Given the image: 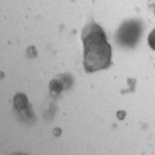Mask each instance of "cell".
I'll return each mask as SVG.
<instances>
[{
	"label": "cell",
	"instance_id": "6da1fadb",
	"mask_svg": "<svg viewBox=\"0 0 155 155\" xmlns=\"http://www.w3.org/2000/svg\"><path fill=\"white\" fill-rule=\"evenodd\" d=\"M84 66L90 73L105 69L111 63V47L101 26L90 23L82 31Z\"/></svg>",
	"mask_w": 155,
	"mask_h": 155
},
{
	"label": "cell",
	"instance_id": "7a4b0ae2",
	"mask_svg": "<svg viewBox=\"0 0 155 155\" xmlns=\"http://www.w3.org/2000/svg\"><path fill=\"white\" fill-rule=\"evenodd\" d=\"M143 24L140 19H130L124 21L116 32V42L127 48L135 47L141 37Z\"/></svg>",
	"mask_w": 155,
	"mask_h": 155
},
{
	"label": "cell",
	"instance_id": "3957f363",
	"mask_svg": "<svg viewBox=\"0 0 155 155\" xmlns=\"http://www.w3.org/2000/svg\"><path fill=\"white\" fill-rule=\"evenodd\" d=\"M66 87H68V84L64 81L63 75H58L56 79H54L50 82V91L53 92V94H58V92H61Z\"/></svg>",
	"mask_w": 155,
	"mask_h": 155
},
{
	"label": "cell",
	"instance_id": "277c9868",
	"mask_svg": "<svg viewBox=\"0 0 155 155\" xmlns=\"http://www.w3.org/2000/svg\"><path fill=\"white\" fill-rule=\"evenodd\" d=\"M26 103H28V99L24 94H17V97L15 98V104H16V107H25L26 106Z\"/></svg>",
	"mask_w": 155,
	"mask_h": 155
},
{
	"label": "cell",
	"instance_id": "5b68a950",
	"mask_svg": "<svg viewBox=\"0 0 155 155\" xmlns=\"http://www.w3.org/2000/svg\"><path fill=\"white\" fill-rule=\"evenodd\" d=\"M148 43H149L150 48L155 50V29L150 32V35L148 36Z\"/></svg>",
	"mask_w": 155,
	"mask_h": 155
}]
</instances>
